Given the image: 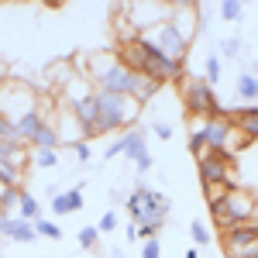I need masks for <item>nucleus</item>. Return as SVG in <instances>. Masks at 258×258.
Instances as JSON below:
<instances>
[{
	"label": "nucleus",
	"mask_w": 258,
	"mask_h": 258,
	"mask_svg": "<svg viewBox=\"0 0 258 258\" xmlns=\"http://www.w3.org/2000/svg\"><path fill=\"white\" fill-rule=\"evenodd\" d=\"M159 90H162V83L148 80V76H135V90H131V97H135V100L141 103V107H145V103H148V100L155 97Z\"/></svg>",
	"instance_id": "4468645a"
},
{
	"label": "nucleus",
	"mask_w": 258,
	"mask_h": 258,
	"mask_svg": "<svg viewBox=\"0 0 258 258\" xmlns=\"http://www.w3.org/2000/svg\"><path fill=\"white\" fill-rule=\"evenodd\" d=\"M255 210H258L255 197L244 193L241 186H234V189L224 193L220 207H214L210 214H214V220H217V227L231 231V227H241V224H251V220H255Z\"/></svg>",
	"instance_id": "7ed1b4c3"
},
{
	"label": "nucleus",
	"mask_w": 258,
	"mask_h": 258,
	"mask_svg": "<svg viewBox=\"0 0 258 258\" xmlns=\"http://www.w3.org/2000/svg\"><path fill=\"white\" fill-rule=\"evenodd\" d=\"M241 11H244L241 0H224V4H220V18L224 21H241Z\"/></svg>",
	"instance_id": "393cba45"
},
{
	"label": "nucleus",
	"mask_w": 258,
	"mask_h": 258,
	"mask_svg": "<svg viewBox=\"0 0 258 258\" xmlns=\"http://www.w3.org/2000/svg\"><path fill=\"white\" fill-rule=\"evenodd\" d=\"M114 227H117V214H114V210H107V214L97 220V231H100V234H110Z\"/></svg>",
	"instance_id": "bb28decb"
},
{
	"label": "nucleus",
	"mask_w": 258,
	"mask_h": 258,
	"mask_svg": "<svg viewBox=\"0 0 258 258\" xmlns=\"http://www.w3.org/2000/svg\"><path fill=\"white\" fill-rule=\"evenodd\" d=\"M18 210H21V220H28V224H35L38 220V200L35 197H28V193H21V203H18Z\"/></svg>",
	"instance_id": "a211bd4d"
},
{
	"label": "nucleus",
	"mask_w": 258,
	"mask_h": 258,
	"mask_svg": "<svg viewBox=\"0 0 258 258\" xmlns=\"http://www.w3.org/2000/svg\"><path fill=\"white\" fill-rule=\"evenodd\" d=\"M220 52H224V55H238V52H241V41L238 38H224V41H220Z\"/></svg>",
	"instance_id": "c756f323"
},
{
	"label": "nucleus",
	"mask_w": 258,
	"mask_h": 258,
	"mask_svg": "<svg viewBox=\"0 0 258 258\" xmlns=\"http://www.w3.org/2000/svg\"><path fill=\"white\" fill-rule=\"evenodd\" d=\"M203 80L210 83V86H217V83H220V59H217V55L207 59V66H203Z\"/></svg>",
	"instance_id": "5701e85b"
},
{
	"label": "nucleus",
	"mask_w": 258,
	"mask_h": 258,
	"mask_svg": "<svg viewBox=\"0 0 258 258\" xmlns=\"http://www.w3.org/2000/svg\"><path fill=\"white\" fill-rule=\"evenodd\" d=\"M138 193H141V207L131 217H135V224H141V227H148V231L159 234L162 227H165V217H169V197L159 193V189H148V186H138Z\"/></svg>",
	"instance_id": "39448f33"
},
{
	"label": "nucleus",
	"mask_w": 258,
	"mask_h": 258,
	"mask_svg": "<svg viewBox=\"0 0 258 258\" xmlns=\"http://www.w3.org/2000/svg\"><path fill=\"white\" fill-rule=\"evenodd\" d=\"M18 203H21V189H14V186H0V214L14 210Z\"/></svg>",
	"instance_id": "aec40b11"
},
{
	"label": "nucleus",
	"mask_w": 258,
	"mask_h": 258,
	"mask_svg": "<svg viewBox=\"0 0 258 258\" xmlns=\"http://www.w3.org/2000/svg\"><path fill=\"white\" fill-rule=\"evenodd\" d=\"M255 241H258V224H241V227L224 231V248H227V255H238V251H244V248L255 244Z\"/></svg>",
	"instance_id": "9b49d317"
},
{
	"label": "nucleus",
	"mask_w": 258,
	"mask_h": 258,
	"mask_svg": "<svg viewBox=\"0 0 258 258\" xmlns=\"http://www.w3.org/2000/svg\"><path fill=\"white\" fill-rule=\"evenodd\" d=\"M120 138H124V155L138 165V172H148V169H152V152H148L145 131H141V127H131V131H124Z\"/></svg>",
	"instance_id": "1a4fd4ad"
},
{
	"label": "nucleus",
	"mask_w": 258,
	"mask_h": 258,
	"mask_svg": "<svg viewBox=\"0 0 258 258\" xmlns=\"http://www.w3.org/2000/svg\"><path fill=\"white\" fill-rule=\"evenodd\" d=\"M182 107L189 117H203V120H214L224 117V107H220L214 86L203 80V76H186L182 80Z\"/></svg>",
	"instance_id": "f03ea898"
},
{
	"label": "nucleus",
	"mask_w": 258,
	"mask_h": 258,
	"mask_svg": "<svg viewBox=\"0 0 258 258\" xmlns=\"http://www.w3.org/2000/svg\"><path fill=\"white\" fill-rule=\"evenodd\" d=\"M248 145H251V141H248V135H244L241 127H234V124H231V131H227V141H224V155H227V159H234L241 148H248Z\"/></svg>",
	"instance_id": "2eb2a0df"
},
{
	"label": "nucleus",
	"mask_w": 258,
	"mask_h": 258,
	"mask_svg": "<svg viewBox=\"0 0 258 258\" xmlns=\"http://www.w3.org/2000/svg\"><path fill=\"white\" fill-rule=\"evenodd\" d=\"M35 165H38V169H59V152H55V148L35 152Z\"/></svg>",
	"instance_id": "412c9836"
},
{
	"label": "nucleus",
	"mask_w": 258,
	"mask_h": 258,
	"mask_svg": "<svg viewBox=\"0 0 258 258\" xmlns=\"http://www.w3.org/2000/svg\"><path fill=\"white\" fill-rule=\"evenodd\" d=\"M45 124H52V120L45 117L38 107H35V110H28L24 117L14 120V127H18V138H21V141H35V138H38V131L45 127Z\"/></svg>",
	"instance_id": "f8f14e48"
},
{
	"label": "nucleus",
	"mask_w": 258,
	"mask_h": 258,
	"mask_svg": "<svg viewBox=\"0 0 258 258\" xmlns=\"http://www.w3.org/2000/svg\"><path fill=\"white\" fill-rule=\"evenodd\" d=\"M35 234H41V238H52V241H59L62 238V227L59 224H52V220H35Z\"/></svg>",
	"instance_id": "4be33fe9"
},
{
	"label": "nucleus",
	"mask_w": 258,
	"mask_h": 258,
	"mask_svg": "<svg viewBox=\"0 0 258 258\" xmlns=\"http://www.w3.org/2000/svg\"><path fill=\"white\" fill-rule=\"evenodd\" d=\"M141 258H162V244L155 238L145 241V244H141Z\"/></svg>",
	"instance_id": "c85d7f7f"
},
{
	"label": "nucleus",
	"mask_w": 258,
	"mask_h": 258,
	"mask_svg": "<svg viewBox=\"0 0 258 258\" xmlns=\"http://www.w3.org/2000/svg\"><path fill=\"white\" fill-rule=\"evenodd\" d=\"M152 131H155V135H159L162 141H169V138H172V124H165V120H155V124H152Z\"/></svg>",
	"instance_id": "7c9ffc66"
},
{
	"label": "nucleus",
	"mask_w": 258,
	"mask_h": 258,
	"mask_svg": "<svg viewBox=\"0 0 258 258\" xmlns=\"http://www.w3.org/2000/svg\"><path fill=\"white\" fill-rule=\"evenodd\" d=\"M124 238H127V241H138V227H135V224H127V227H124Z\"/></svg>",
	"instance_id": "72a5a7b5"
},
{
	"label": "nucleus",
	"mask_w": 258,
	"mask_h": 258,
	"mask_svg": "<svg viewBox=\"0 0 258 258\" xmlns=\"http://www.w3.org/2000/svg\"><path fill=\"white\" fill-rule=\"evenodd\" d=\"M11 241H35V224H28V220H18L14 217V227H11V234H7Z\"/></svg>",
	"instance_id": "6ab92c4d"
},
{
	"label": "nucleus",
	"mask_w": 258,
	"mask_h": 258,
	"mask_svg": "<svg viewBox=\"0 0 258 258\" xmlns=\"http://www.w3.org/2000/svg\"><path fill=\"white\" fill-rule=\"evenodd\" d=\"M231 169H234V162L227 159L224 152H203V155H197V172H200L203 186H227V189H234L238 179H234Z\"/></svg>",
	"instance_id": "20e7f679"
},
{
	"label": "nucleus",
	"mask_w": 258,
	"mask_h": 258,
	"mask_svg": "<svg viewBox=\"0 0 258 258\" xmlns=\"http://www.w3.org/2000/svg\"><path fill=\"white\" fill-rule=\"evenodd\" d=\"M97 93V90H93ZM93 93L90 97L76 100V103H69V110H73V117H76V124H80V135L83 141L97 138L100 135V120H97V100H93Z\"/></svg>",
	"instance_id": "6e6552de"
},
{
	"label": "nucleus",
	"mask_w": 258,
	"mask_h": 258,
	"mask_svg": "<svg viewBox=\"0 0 258 258\" xmlns=\"http://www.w3.org/2000/svg\"><path fill=\"white\" fill-rule=\"evenodd\" d=\"M76 210H83V189H80V186H73V189H66V193H55V197H52V214L69 217V214H76Z\"/></svg>",
	"instance_id": "ddd939ff"
},
{
	"label": "nucleus",
	"mask_w": 258,
	"mask_h": 258,
	"mask_svg": "<svg viewBox=\"0 0 258 258\" xmlns=\"http://www.w3.org/2000/svg\"><path fill=\"white\" fill-rule=\"evenodd\" d=\"M227 131H231V120H224V117L203 120V124H200V135H203V148H207V152H224Z\"/></svg>",
	"instance_id": "9d476101"
},
{
	"label": "nucleus",
	"mask_w": 258,
	"mask_h": 258,
	"mask_svg": "<svg viewBox=\"0 0 258 258\" xmlns=\"http://www.w3.org/2000/svg\"><path fill=\"white\" fill-rule=\"evenodd\" d=\"M189 234H193V241H197V244H207V241H210L207 224H200V220H193V224H189Z\"/></svg>",
	"instance_id": "cd10ccee"
},
{
	"label": "nucleus",
	"mask_w": 258,
	"mask_h": 258,
	"mask_svg": "<svg viewBox=\"0 0 258 258\" xmlns=\"http://www.w3.org/2000/svg\"><path fill=\"white\" fill-rule=\"evenodd\" d=\"M21 179H24L21 165H14V162H0V186H14V189H21Z\"/></svg>",
	"instance_id": "f3484780"
},
{
	"label": "nucleus",
	"mask_w": 258,
	"mask_h": 258,
	"mask_svg": "<svg viewBox=\"0 0 258 258\" xmlns=\"http://www.w3.org/2000/svg\"><path fill=\"white\" fill-rule=\"evenodd\" d=\"M4 83H7V66L0 62V86H4Z\"/></svg>",
	"instance_id": "f704fd0d"
},
{
	"label": "nucleus",
	"mask_w": 258,
	"mask_h": 258,
	"mask_svg": "<svg viewBox=\"0 0 258 258\" xmlns=\"http://www.w3.org/2000/svg\"><path fill=\"white\" fill-rule=\"evenodd\" d=\"M114 155H124V138H117L114 145H107V159H114Z\"/></svg>",
	"instance_id": "473e14b6"
},
{
	"label": "nucleus",
	"mask_w": 258,
	"mask_h": 258,
	"mask_svg": "<svg viewBox=\"0 0 258 258\" xmlns=\"http://www.w3.org/2000/svg\"><path fill=\"white\" fill-rule=\"evenodd\" d=\"M203 193H207V203H210V210H214V207H220V200H224V193H227V186H203Z\"/></svg>",
	"instance_id": "a878e982"
},
{
	"label": "nucleus",
	"mask_w": 258,
	"mask_h": 258,
	"mask_svg": "<svg viewBox=\"0 0 258 258\" xmlns=\"http://www.w3.org/2000/svg\"><path fill=\"white\" fill-rule=\"evenodd\" d=\"M186 258H200V251H197V248H189V251H186Z\"/></svg>",
	"instance_id": "c9c22d12"
},
{
	"label": "nucleus",
	"mask_w": 258,
	"mask_h": 258,
	"mask_svg": "<svg viewBox=\"0 0 258 258\" xmlns=\"http://www.w3.org/2000/svg\"><path fill=\"white\" fill-rule=\"evenodd\" d=\"M38 107V97H35V90H28L24 83H4L0 86V117H11L18 120L24 117L28 110H35Z\"/></svg>",
	"instance_id": "0eeeda50"
},
{
	"label": "nucleus",
	"mask_w": 258,
	"mask_h": 258,
	"mask_svg": "<svg viewBox=\"0 0 258 258\" xmlns=\"http://www.w3.org/2000/svg\"><path fill=\"white\" fill-rule=\"evenodd\" d=\"M148 38L159 45L162 55H169V59H176V62H186V52H189V35L179 28L176 21H172V14H169V21L155 24V28L148 31Z\"/></svg>",
	"instance_id": "423d86ee"
},
{
	"label": "nucleus",
	"mask_w": 258,
	"mask_h": 258,
	"mask_svg": "<svg viewBox=\"0 0 258 258\" xmlns=\"http://www.w3.org/2000/svg\"><path fill=\"white\" fill-rule=\"evenodd\" d=\"M73 148H76V155H80V162H90V155H93V152H90V145H86V141H76Z\"/></svg>",
	"instance_id": "2f4dec72"
},
{
	"label": "nucleus",
	"mask_w": 258,
	"mask_h": 258,
	"mask_svg": "<svg viewBox=\"0 0 258 258\" xmlns=\"http://www.w3.org/2000/svg\"><path fill=\"white\" fill-rule=\"evenodd\" d=\"M97 100V120H100V135L110 131H131L141 117V103L135 97H120V93H93Z\"/></svg>",
	"instance_id": "f257e3e1"
},
{
	"label": "nucleus",
	"mask_w": 258,
	"mask_h": 258,
	"mask_svg": "<svg viewBox=\"0 0 258 258\" xmlns=\"http://www.w3.org/2000/svg\"><path fill=\"white\" fill-rule=\"evenodd\" d=\"M238 97L244 100V103H258V76L241 73L238 76Z\"/></svg>",
	"instance_id": "dca6fc26"
},
{
	"label": "nucleus",
	"mask_w": 258,
	"mask_h": 258,
	"mask_svg": "<svg viewBox=\"0 0 258 258\" xmlns=\"http://www.w3.org/2000/svg\"><path fill=\"white\" fill-rule=\"evenodd\" d=\"M80 244L86 248V251H93L100 244V231H97V224L93 227H80Z\"/></svg>",
	"instance_id": "b1692460"
}]
</instances>
